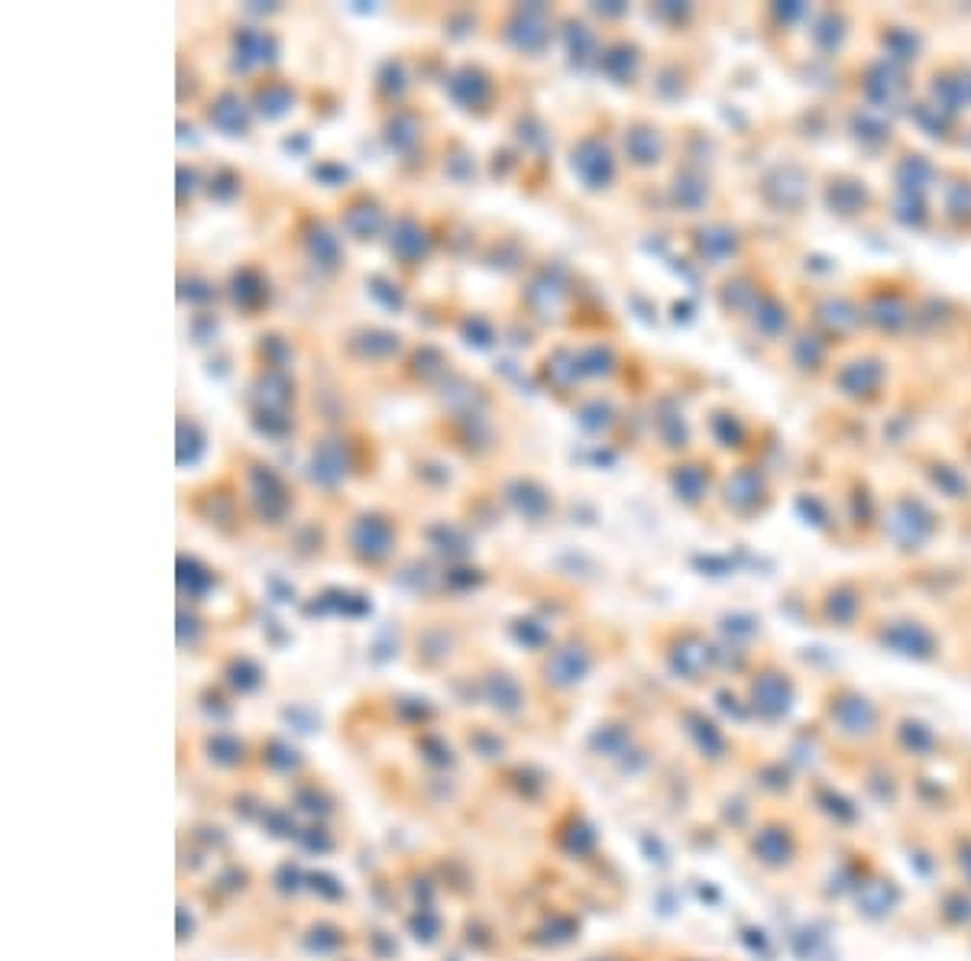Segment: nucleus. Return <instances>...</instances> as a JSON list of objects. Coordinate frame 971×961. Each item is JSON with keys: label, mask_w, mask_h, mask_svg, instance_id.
<instances>
[{"label": "nucleus", "mask_w": 971, "mask_h": 961, "mask_svg": "<svg viewBox=\"0 0 971 961\" xmlns=\"http://www.w3.org/2000/svg\"><path fill=\"white\" fill-rule=\"evenodd\" d=\"M347 544L353 554H363L366 560H379L395 547V528H392V521L382 515H360V518H353Z\"/></svg>", "instance_id": "nucleus-1"}, {"label": "nucleus", "mask_w": 971, "mask_h": 961, "mask_svg": "<svg viewBox=\"0 0 971 961\" xmlns=\"http://www.w3.org/2000/svg\"><path fill=\"white\" fill-rule=\"evenodd\" d=\"M399 237L392 240V253H399L402 259H418L425 253V227H421L415 217H402L399 227H395Z\"/></svg>", "instance_id": "nucleus-3"}, {"label": "nucleus", "mask_w": 971, "mask_h": 961, "mask_svg": "<svg viewBox=\"0 0 971 961\" xmlns=\"http://www.w3.org/2000/svg\"><path fill=\"white\" fill-rule=\"evenodd\" d=\"M246 120H250V111H246V104L234 91H224L221 98L211 104V123L221 127L227 136H240V130H246Z\"/></svg>", "instance_id": "nucleus-2"}]
</instances>
